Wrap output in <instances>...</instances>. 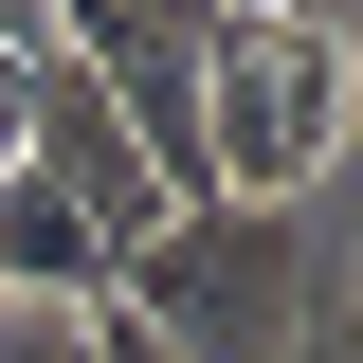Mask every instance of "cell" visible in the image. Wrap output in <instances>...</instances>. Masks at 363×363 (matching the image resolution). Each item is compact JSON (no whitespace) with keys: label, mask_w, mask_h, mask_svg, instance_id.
<instances>
[{"label":"cell","mask_w":363,"mask_h":363,"mask_svg":"<svg viewBox=\"0 0 363 363\" xmlns=\"http://www.w3.org/2000/svg\"><path fill=\"white\" fill-rule=\"evenodd\" d=\"M18 182H55V200H73L91 236H109V272H128L145 236L182 218L164 182H145V145H128V109H109V91H91L73 55H37V73H18Z\"/></svg>","instance_id":"obj_4"},{"label":"cell","mask_w":363,"mask_h":363,"mask_svg":"<svg viewBox=\"0 0 363 363\" xmlns=\"http://www.w3.org/2000/svg\"><path fill=\"white\" fill-rule=\"evenodd\" d=\"M91 363H164V345H145V327H128V309H91Z\"/></svg>","instance_id":"obj_7"},{"label":"cell","mask_w":363,"mask_h":363,"mask_svg":"<svg viewBox=\"0 0 363 363\" xmlns=\"http://www.w3.org/2000/svg\"><path fill=\"white\" fill-rule=\"evenodd\" d=\"M345 109H363V18H327V0H236L218 73H200V200L309 218L327 164H345Z\"/></svg>","instance_id":"obj_1"},{"label":"cell","mask_w":363,"mask_h":363,"mask_svg":"<svg viewBox=\"0 0 363 363\" xmlns=\"http://www.w3.org/2000/svg\"><path fill=\"white\" fill-rule=\"evenodd\" d=\"M0 309H109V236L18 164H0Z\"/></svg>","instance_id":"obj_5"},{"label":"cell","mask_w":363,"mask_h":363,"mask_svg":"<svg viewBox=\"0 0 363 363\" xmlns=\"http://www.w3.org/2000/svg\"><path fill=\"white\" fill-rule=\"evenodd\" d=\"M0 55H55V0H0Z\"/></svg>","instance_id":"obj_6"},{"label":"cell","mask_w":363,"mask_h":363,"mask_svg":"<svg viewBox=\"0 0 363 363\" xmlns=\"http://www.w3.org/2000/svg\"><path fill=\"white\" fill-rule=\"evenodd\" d=\"M309 218H255V200H182L128 272H109V309L145 327L164 363H309Z\"/></svg>","instance_id":"obj_2"},{"label":"cell","mask_w":363,"mask_h":363,"mask_svg":"<svg viewBox=\"0 0 363 363\" xmlns=\"http://www.w3.org/2000/svg\"><path fill=\"white\" fill-rule=\"evenodd\" d=\"M218 37H236V0H55V55L128 109L164 200H200V73H218Z\"/></svg>","instance_id":"obj_3"}]
</instances>
